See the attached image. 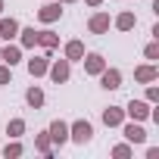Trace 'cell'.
<instances>
[{
	"label": "cell",
	"mask_w": 159,
	"mask_h": 159,
	"mask_svg": "<svg viewBox=\"0 0 159 159\" xmlns=\"http://www.w3.org/2000/svg\"><path fill=\"white\" fill-rule=\"evenodd\" d=\"M134 75H137V81H153V78H156V69H153V66H143V69H137Z\"/></svg>",
	"instance_id": "9a60e30c"
},
{
	"label": "cell",
	"mask_w": 159,
	"mask_h": 159,
	"mask_svg": "<svg viewBox=\"0 0 159 159\" xmlns=\"http://www.w3.org/2000/svg\"><path fill=\"white\" fill-rule=\"evenodd\" d=\"M25 97H28V103H31V106H41V103H44V94H41L38 88H31V91H28Z\"/></svg>",
	"instance_id": "d6986e66"
},
{
	"label": "cell",
	"mask_w": 159,
	"mask_h": 159,
	"mask_svg": "<svg viewBox=\"0 0 159 159\" xmlns=\"http://www.w3.org/2000/svg\"><path fill=\"white\" fill-rule=\"evenodd\" d=\"M103 122L112 128V125H122V109H116V106H109L106 112H103Z\"/></svg>",
	"instance_id": "7c38bea8"
},
{
	"label": "cell",
	"mask_w": 159,
	"mask_h": 159,
	"mask_svg": "<svg viewBox=\"0 0 159 159\" xmlns=\"http://www.w3.org/2000/svg\"><path fill=\"white\" fill-rule=\"evenodd\" d=\"M47 134H50V140H56V143H62V140L69 137V125H66V122H53Z\"/></svg>",
	"instance_id": "5b68a950"
},
{
	"label": "cell",
	"mask_w": 159,
	"mask_h": 159,
	"mask_svg": "<svg viewBox=\"0 0 159 159\" xmlns=\"http://www.w3.org/2000/svg\"><path fill=\"white\" fill-rule=\"evenodd\" d=\"M88 3H94V7H97V3H100V0H88Z\"/></svg>",
	"instance_id": "d4e9b609"
},
{
	"label": "cell",
	"mask_w": 159,
	"mask_h": 159,
	"mask_svg": "<svg viewBox=\"0 0 159 159\" xmlns=\"http://www.w3.org/2000/svg\"><path fill=\"white\" fill-rule=\"evenodd\" d=\"M91 134H94V128H91L88 122H75V125H72V140H75V143H88Z\"/></svg>",
	"instance_id": "6da1fadb"
},
{
	"label": "cell",
	"mask_w": 159,
	"mask_h": 159,
	"mask_svg": "<svg viewBox=\"0 0 159 159\" xmlns=\"http://www.w3.org/2000/svg\"><path fill=\"white\" fill-rule=\"evenodd\" d=\"M125 137H128L131 143H143V140H147V131H143L140 125H128V128H125Z\"/></svg>",
	"instance_id": "52a82bcc"
},
{
	"label": "cell",
	"mask_w": 159,
	"mask_h": 159,
	"mask_svg": "<svg viewBox=\"0 0 159 159\" xmlns=\"http://www.w3.org/2000/svg\"><path fill=\"white\" fill-rule=\"evenodd\" d=\"M66 3H72V0H66Z\"/></svg>",
	"instance_id": "4316f807"
},
{
	"label": "cell",
	"mask_w": 159,
	"mask_h": 159,
	"mask_svg": "<svg viewBox=\"0 0 159 159\" xmlns=\"http://www.w3.org/2000/svg\"><path fill=\"white\" fill-rule=\"evenodd\" d=\"M66 56H69V59H81V56H84V44H81V41H72V44L66 47Z\"/></svg>",
	"instance_id": "4fadbf2b"
},
{
	"label": "cell",
	"mask_w": 159,
	"mask_h": 159,
	"mask_svg": "<svg viewBox=\"0 0 159 159\" xmlns=\"http://www.w3.org/2000/svg\"><path fill=\"white\" fill-rule=\"evenodd\" d=\"M0 10H3V0H0Z\"/></svg>",
	"instance_id": "484cf974"
},
{
	"label": "cell",
	"mask_w": 159,
	"mask_h": 159,
	"mask_svg": "<svg viewBox=\"0 0 159 159\" xmlns=\"http://www.w3.org/2000/svg\"><path fill=\"white\" fill-rule=\"evenodd\" d=\"M7 131H10V134H13V137H19V134H22V131H25V122H22V119H13V122H10V128H7Z\"/></svg>",
	"instance_id": "ffe728a7"
},
{
	"label": "cell",
	"mask_w": 159,
	"mask_h": 159,
	"mask_svg": "<svg viewBox=\"0 0 159 159\" xmlns=\"http://www.w3.org/2000/svg\"><path fill=\"white\" fill-rule=\"evenodd\" d=\"M128 116H131V119H147V116H150V109H147V103L131 100V103H128Z\"/></svg>",
	"instance_id": "8992f818"
},
{
	"label": "cell",
	"mask_w": 159,
	"mask_h": 159,
	"mask_svg": "<svg viewBox=\"0 0 159 159\" xmlns=\"http://www.w3.org/2000/svg\"><path fill=\"white\" fill-rule=\"evenodd\" d=\"M41 22H56L59 16H62V10H59V3H47V7H41Z\"/></svg>",
	"instance_id": "277c9868"
},
{
	"label": "cell",
	"mask_w": 159,
	"mask_h": 159,
	"mask_svg": "<svg viewBox=\"0 0 159 159\" xmlns=\"http://www.w3.org/2000/svg\"><path fill=\"white\" fill-rule=\"evenodd\" d=\"M38 150H41V153H50V137H47V134L38 137Z\"/></svg>",
	"instance_id": "44dd1931"
},
{
	"label": "cell",
	"mask_w": 159,
	"mask_h": 159,
	"mask_svg": "<svg viewBox=\"0 0 159 159\" xmlns=\"http://www.w3.org/2000/svg\"><path fill=\"white\" fill-rule=\"evenodd\" d=\"M84 69H88L91 75H100V72H103V56H100V53H91L88 62H84Z\"/></svg>",
	"instance_id": "9c48e42d"
},
{
	"label": "cell",
	"mask_w": 159,
	"mask_h": 159,
	"mask_svg": "<svg viewBox=\"0 0 159 159\" xmlns=\"http://www.w3.org/2000/svg\"><path fill=\"white\" fill-rule=\"evenodd\" d=\"M28 72H31V75H44V72H47V59H31V62H28Z\"/></svg>",
	"instance_id": "2e32d148"
},
{
	"label": "cell",
	"mask_w": 159,
	"mask_h": 159,
	"mask_svg": "<svg viewBox=\"0 0 159 159\" xmlns=\"http://www.w3.org/2000/svg\"><path fill=\"white\" fill-rule=\"evenodd\" d=\"M50 78L56 84H62L66 78H69V59H59V62H53V69H50Z\"/></svg>",
	"instance_id": "3957f363"
},
{
	"label": "cell",
	"mask_w": 159,
	"mask_h": 159,
	"mask_svg": "<svg viewBox=\"0 0 159 159\" xmlns=\"http://www.w3.org/2000/svg\"><path fill=\"white\" fill-rule=\"evenodd\" d=\"M22 44H25V47H34V44H38V31H34V28H25V31H22Z\"/></svg>",
	"instance_id": "ac0fdd59"
},
{
	"label": "cell",
	"mask_w": 159,
	"mask_h": 159,
	"mask_svg": "<svg viewBox=\"0 0 159 159\" xmlns=\"http://www.w3.org/2000/svg\"><path fill=\"white\" fill-rule=\"evenodd\" d=\"M3 153H7V159H10V156H19V153H22V147H19V143H13V147H7Z\"/></svg>",
	"instance_id": "7402d4cb"
},
{
	"label": "cell",
	"mask_w": 159,
	"mask_h": 159,
	"mask_svg": "<svg viewBox=\"0 0 159 159\" xmlns=\"http://www.w3.org/2000/svg\"><path fill=\"white\" fill-rule=\"evenodd\" d=\"M156 56H159V47L150 44V47H147V59H156Z\"/></svg>",
	"instance_id": "603a6c76"
},
{
	"label": "cell",
	"mask_w": 159,
	"mask_h": 159,
	"mask_svg": "<svg viewBox=\"0 0 159 159\" xmlns=\"http://www.w3.org/2000/svg\"><path fill=\"white\" fill-rule=\"evenodd\" d=\"M116 25H119V28H122V31H128V28H134V16H131V13H122V16H119V22H116Z\"/></svg>",
	"instance_id": "e0dca14e"
},
{
	"label": "cell",
	"mask_w": 159,
	"mask_h": 159,
	"mask_svg": "<svg viewBox=\"0 0 159 159\" xmlns=\"http://www.w3.org/2000/svg\"><path fill=\"white\" fill-rule=\"evenodd\" d=\"M19 56H22V53H19V47H7L3 53H0V59H7L10 66H16V62H19Z\"/></svg>",
	"instance_id": "5bb4252c"
},
{
	"label": "cell",
	"mask_w": 159,
	"mask_h": 159,
	"mask_svg": "<svg viewBox=\"0 0 159 159\" xmlns=\"http://www.w3.org/2000/svg\"><path fill=\"white\" fill-rule=\"evenodd\" d=\"M106 28H109V16H106V13H100V16H94V19H91V31H97V34H100V31H106Z\"/></svg>",
	"instance_id": "30bf717a"
},
{
	"label": "cell",
	"mask_w": 159,
	"mask_h": 159,
	"mask_svg": "<svg viewBox=\"0 0 159 159\" xmlns=\"http://www.w3.org/2000/svg\"><path fill=\"white\" fill-rule=\"evenodd\" d=\"M10 81V69H0V84H7Z\"/></svg>",
	"instance_id": "cb8c5ba5"
},
{
	"label": "cell",
	"mask_w": 159,
	"mask_h": 159,
	"mask_svg": "<svg viewBox=\"0 0 159 159\" xmlns=\"http://www.w3.org/2000/svg\"><path fill=\"white\" fill-rule=\"evenodd\" d=\"M38 44L50 50V47H56V44H59V38H56L53 31H38Z\"/></svg>",
	"instance_id": "8fae6325"
},
{
	"label": "cell",
	"mask_w": 159,
	"mask_h": 159,
	"mask_svg": "<svg viewBox=\"0 0 159 159\" xmlns=\"http://www.w3.org/2000/svg\"><path fill=\"white\" fill-rule=\"evenodd\" d=\"M16 31H19V22L16 19H3V22H0V38H16Z\"/></svg>",
	"instance_id": "ba28073f"
},
{
	"label": "cell",
	"mask_w": 159,
	"mask_h": 159,
	"mask_svg": "<svg viewBox=\"0 0 159 159\" xmlns=\"http://www.w3.org/2000/svg\"><path fill=\"white\" fill-rule=\"evenodd\" d=\"M100 81H103V88H106V91H116V88H119V81H122V75H119L116 69H103V72H100Z\"/></svg>",
	"instance_id": "7a4b0ae2"
}]
</instances>
